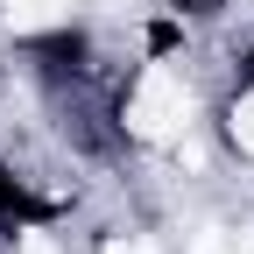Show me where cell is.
<instances>
[{
  "label": "cell",
  "mask_w": 254,
  "mask_h": 254,
  "mask_svg": "<svg viewBox=\"0 0 254 254\" xmlns=\"http://www.w3.org/2000/svg\"><path fill=\"white\" fill-rule=\"evenodd\" d=\"M127 127H134L141 141H177L190 127V85L155 64V71L134 85V99H127Z\"/></svg>",
  "instance_id": "6da1fadb"
},
{
  "label": "cell",
  "mask_w": 254,
  "mask_h": 254,
  "mask_svg": "<svg viewBox=\"0 0 254 254\" xmlns=\"http://www.w3.org/2000/svg\"><path fill=\"white\" fill-rule=\"evenodd\" d=\"M106 254H155V247H148V240H113Z\"/></svg>",
  "instance_id": "5b68a950"
},
{
  "label": "cell",
  "mask_w": 254,
  "mask_h": 254,
  "mask_svg": "<svg viewBox=\"0 0 254 254\" xmlns=\"http://www.w3.org/2000/svg\"><path fill=\"white\" fill-rule=\"evenodd\" d=\"M64 14V0H7V28H50Z\"/></svg>",
  "instance_id": "7a4b0ae2"
},
{
  "label": "cell",
  "mask_w": 254,
  "mask_h": 254,
  "mask_svg": "<svg viewBox=\"0 0 254 254\" xmlns=\"http://www.w3.org/2000/svg\"><path fill=\"white\" fill-rule=\"evenodd\" d=\"M21 254H57V240H50V233H28V240H21Z\"/></svg>",
  "instance_id": "277c9868"
},
{
  "label": "cell",
  "mask_w": 254,
  "mask_h": 254,
  "mask_svg": "<svg viewBox=\"0 0 254 254\" xmlns=\"http://www.w3.org/2000/svg\"><path fill=\"white\" fill-rule=\"evenodd\" d=\"M233 141H240V148L254 155V92H247L240 106H233Z\"/></svg>",
  "instance_id": "3957f363"
}]
</instances>
